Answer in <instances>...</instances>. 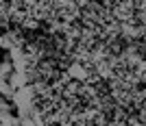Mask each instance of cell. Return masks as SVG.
<instances>
[{"instance_id": "cell-2", "label": "cell", "mask_w": 146, "mask_h": 126, "mask_svg": "<svg viewBox=\"0 0 146 126\" xmlns=\"http://www.w3.org/2000/svg\"><path fill=\"white\" fill-rule=\"evenodd\" d=\"M9 83H11V87L13 89H20V87H26V76H24V72H20V70H15V72L11 74V76L7 78Z\"/></svg>"}, {"instance_id": "cell-7", "label": "cell", "mask_w": 146, "mask_h": 126, "mask_svg": "<svg viewBox=\"0 0 146 126\" xmlns=\"http://www.w3.org/2000/svg\"><path fill=\"white\" fill-rule=\"evenodd\" d=\"M0 126H11V124H5V122H0Z\"/></svg>"}, {"instance_id": "cell-5", "label": "cell", "mask_w": 146, "mask_h": 126, "mask_svg": "<svg viewBox=\"0 0 146 126\" xmlns=\"http://www.w3.org/2000/svg\"><path fill=\"white\" fill-rule=\"evenodd\" d=\"M11 104H13L11 100H7L5 96H0V111H11V109H13Z\"/></svg>"}, {"instance_id": "cell-1", "label": "cell", "mask_w": 146, "mask_h": 126, "mask_svg": "<svg viewBox=\"0 0 146 126\" xmlns=\"http://www.w3.org/2000/svg\"><path fill=\"white\" fill-rule=\"evenodd\" d=\"M11 102L15 107V111H20V117H24V115H29L31 107H33V94H31L29 87H20V89H15Z\"/></svg>"}, {"instance_id": "cell-6", "label": "cell", "mask_w": 146, "mask_h": 126, "mask_svg": "<svg viewBox=\"0 0 146 126\" xmlns=\"http://www.w3.org/2000/svg\"><path fill=\"white\" fill-rule=\"evenodd\" d=\"M20 126H37V124H35L33 120H31L29 115H24V117H22V124H20Z\"/></svg>"}, {"instance_id": "cell-3", "label": "cell", "mask_w": 146, "mask_h": 126, "mask_svg": "<svg viewBox=\"0 0 146 126\" xmlns=\"http://www.w3.org/2000/svg\"><path fill=\"white\" fill-rule=\"evenodd\" d=\"M13 72H15V65H13V61H11V59L0 61V78H9Z\"/></svg>"}, {"instance_id": "cell-8", "label": "cell", "mask_w": 146, "mask_h": 126, "mask_svg": "<svg viewBox=\"0 0 146 126\" xmlns=\"http://www.w3.org/2000/svg\"><path fill=\"white\" fill-rule=\"evenodd\" d=\"M0 50H2V37H0Z\"/></svg>"}, {"instance_id": "cell-4", "label": "cell", "mask_w": 146, "mask_h": 126, "mask_svg": "<svg viewBox=\"0 0 146 126\" xmlns=\"http://www.w3.org/2000/svg\"><path fill=\"white\" fill-rule=\"evenodd\" d=\"M13 94H15V89L11 87V83L7 78H0V96H5L7 100H13Z\"/></svg>"}]
</instances>
